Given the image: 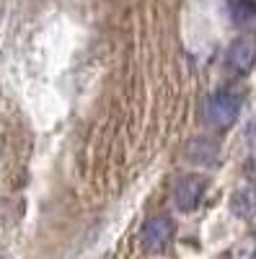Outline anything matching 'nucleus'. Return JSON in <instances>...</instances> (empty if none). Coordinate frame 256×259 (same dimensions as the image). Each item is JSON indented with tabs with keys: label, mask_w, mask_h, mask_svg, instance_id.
<instances>
[{
	"label": "nucleus",
	"mask_w": 256,
	"mask_h": 259,
	"mask_svg": "<svg viewBox=\"0 0 256 259\" xmlns=\"http://www.w3.org/2000/svg\"><path fill=\"white\" fill-rule=\"evenodd\" d=\"M241 114V99L230 91H218L204 101V122L212 130H228Z\"/></svg>",
	"instance_id": "nucleus-1"
},
{
	"label": "nucleus",
	"mask_w": 256,
	"mask_h": 259,
	"mask_svg": "<svg viewBox=\"0 0 256 259\" xmlns=\"http://www.w3.org/2000/svg\"><path fill=\"white\" fill-rule=\"evenodd\" d=\"M225 62L236 75L251 73L256 65V34H243L233 41L225 52Z\"/></svg>",
	"instance_id": "nucleus-2"
},
{
	"label": "nucleus",
	"mask_w": 256,
	"mask_h": 259,
	"mask_svg": "<svg viewBox=\"0 0 256 259\" xmlns=\"http://www.w3.org/2000/svg\"><path fill=\"white\" fill-rule=\"evenodd\" d=\"M174 239V223L168 218H150L140 231V244L147 251H163Z\"/></svg>",
	"instance_id": "nucleus-3"
},
{
	"label": "nucleus",
	"mask_w": 256,
	"mask_h": 259,
	"mask_svg": "<svg viewBox=\"0 0 256 259\" xmlns=\"http://www.w3.org/2000/svg\"><path fill=\"white\" fill-rule=\"evenodd\" d=\"M204 189H207V182L202 177H184L179 179V184L174 187V202L179 210L189 212V210H194L202 197H204Z\"/></svg>",
	"instance_id": "nucleus-4"
},
{
	"label": "nucleus",
	"mask_w": 256,
	"mask_h": 259,
	"mask_svg": "<svg viewBox=\"0 0 256 259\" xmlns=\"http://www.w3.org/2000/svg\"><path fill=\"white\" fill-rule=\"evenodd\" d=\"M186 156L191 163H212L218 161V145L210 143V140H191L189 148H186Z\"/></svg>",
	"instance_id": "nucleus-5"
},
{
	"label": "nucleus",
	"mask_w": 256,
	"mask_h": 259,
	"mask_svg": "<svg viewBox=\"0 0 256 259\" xmlns=\"http://www.w3.org/2000/svg\"><path fill=\"white\" fill-rule=\"evenodd\" d=\"M228 11L236 24H248L256 18V0H230Z\"/></svg>",
	"instance_id": "nucleus-6"
}]
</instances>
